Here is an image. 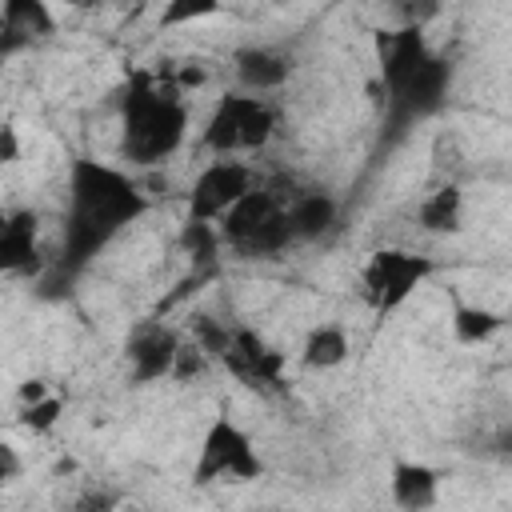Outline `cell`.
<instances>
[{"label": "cell", "instance_id": "obj_1", "mask_svg": "<svg viewBox=\"0 0 512 512\" xmlns=\"http://www.w3.org/2000/svg\"><path fill=\"white\" fill-rule=\"evenodd\" d=\"M144 212H148V196L128 172L100 160H72L56 276L68 284Z\"/></svg>", "mask_w": 512, "mask_h": 512}, {"label": "cell", "instance_id": "obj_2", "mask_svg": "<svg viewBox=\"0 0 512 512\" xmlns=\"http://www.w3.org/2000/svg\"><path fill=\"white\" fill-rule=\"evenodd\" d=\"M376 52H380V80L388 92V128L404 132L408 124L428 120L444 108L452 68L444 56L428 48L420 24H404L400 32H380Z\"/></svg>", "mask_w": 512, "mask_h": 512}, {"label": "cell", "instance_id": "obj_3", "mask_svg": "<svg viewBox=\"0 0 512 512\" xmlns=\"http://www.w3.org/2000/svg\"><path fill=\"white\" fill-rule=\"evenodd\" d=\"M120 152L132 164H160L184 144L188 112L168 76L156 72H132L124 100H120Z\"/></svg>", "mask_w": 512, "mask_h": 512}, {"label": "cell", "instance_id": "obj_4", "mask_svg": "<svg viewBox=\"0 0 512 512\" xmlns=\"http://www.w3.org/2000/svg\"><path fill=\"white\" fill-rule=\"evenodd\" d=\"M220 240L240 256H276L292 244L288 228V192L272 188H248L224 216H220Z\"/></svg>", "mask_w": 512, "mask_h": 512}, {"label": "cell", "instance_id": "obj_5", "mask_svg": "<svg viewBox=\"0 0 512 512\" xmlns=\"http://www.w3.org/2000/svg\"><path fill=\"white\" fill-rule=\"evenodd\" d=\"M276 132V112L252 92H232V96H220L212 116H208V128H204V144L212 152H252V148H264Z\"/></svg>", "mask_w": 512, "mask_h": 512}, {"label": "cell", "instance_id": "obj_6", "mask_svg": "<svg viewBox=\"0 0 512 512\" xmlns=\"http://www.w3.org/2000/svg\"><path fill=\"white\" fill-rule=\"evenodd\" d=\"M264 472L248 432L240 424H232L228 416H216L200 440V456H196V468H192V480L196 484H216V480H228V484H244V480H256Z\"/></svg>", "mask_w": 512, "mask_h": 512}, {"label": "cell", "instance_id": "obj_7", "mask_svg": "<svg viewBox=\"0 0 512 512\" xmlns=\"http://www.w3.org/2000/svg\"><path fill=\"white\" fill-rule=\"evenodd\" d=\"M436 272V264L428 256H416V252H400V248H380L368 256L364 272H360V284H364V300L376 316H388L396 312L412 288L420 280H428Z\"/></svg>", "mask_w": 512, "mask_h": 512}, {"label": "cell", "instance_id": "obj_8", "mask_svg": "<svg viewBox=\"0 0 512 512\" xmlns=\"http://www.w3.org/2000/svg\"><path fill=\"white\" fill-rule=\"evenodd\" d=\"M248 188H252V172H248L244 164H236V160H216V164H208V168L196 176V184H192V192H188V216H192V220H220Z\"/></svg>", "mask_w": 512, "mask_h": 512}, {"label": "cell", "instance_id": "obj_9", "mask_svg": "<svg viewBox=\"0 0 512 512\" xmlns=\"http://www.w3.org/2000/svg\"><path fill=\"white\" fill-rule=\"evenodd\" d=\"M180 336L160 324V320H140L128 340H124V360H128V380L132 384H152L160 376L172 372V356H176Z\"/></svg>", "mask_w": 512, "mask_h": 512}, {"label": "cell", "instance_id": "obj_10", "mask_svg": "<svg viewBox=\"0 0 512 512\" xmlns=\"http://www.w3.org/2000/svg\"><path fill=\"white\" fill-rule=\"evenodd\" d=\"M220 364L244 380L248 388H280V372H284V356L272 352L252 328H232L228 348L220 352Z\"/></svg>", "mask_w": 512, "mask_h": 512}, {"label": "cell", "instance_id": "obj_11", "mask_svg": "<svg viewBox=\"0 0 512 512\" xmlns=\"http://www.w3.org/2000/svg\"><path fill=\"white\" fill-rule=\"evenodd\" d=\"M56 32L48 0H4L0 4V60L32 48L36 40H48Z\"/></svg>", "mask_w": 512, "mask_h": 512}, {"label": "cell", "instance_id": "obj_12", "mask_svg": "<svg viewBox=\"0 0 512 512\" xmlns=\"http://www.w3.org/2000/svg\"><path fill=\"white\" fill-rule=\"evenodd\" d=\"M36 268H40L36 212H8V216H0V276L36 272Z\"/></svg>", "mask_w": 512, "mask_h": 512}, {"label": "cell", "instance_id": "obj_13", "mask_svg": "<svg viewBox=\"0 0 512 512\" xmlns=\"http://www.w3.org/2000/svg\"><path fill=\"white\" fill-rule=\"evenodd\" d=\"M392 500L408 512H420V508H432L440 500V472L424 460H392Z\"/></svg>", "mask_w": 512, "mask_h": 512}, {"label": "cell", "instance_id": "obj_14", "mask_svg": "<svg viewBox=\"0 0 512 512\" xmlns=\"http://www.w3.org/2000/svg\"><path fill=\"white\" fill-rule=\"evenodd\" d=\"M236 76L248 92H276L292 76V60L280 48H244L236 56Z\"/></svg>", "mask_w": 512, "mask_h": 512}, {"label": "cell", "instance_id": "obj_15", "mask_svg": "<svg viewBox=\"0 0 512 512\" xmlns=\"http://www.w3.org/2000/svg\"><path fill=\"white\" fill-rule=\"evenodd\" d=\"M336 224V200L328 192H288V228L292 240H316Z\"/></svg>", "mask_w": 512, "mask_h": 512}, {"label": "cell", "instance_id": "obj_16", "mask_svg": "<svg viewBox=\"0 0 512 512\" xmlns=\"http://www.w3.org/2000/svg\"><path fill=\"white\" fill-rule=\"evenodd\" d=\"M416 220L424 232H436V236H448V232H460L464 224V196L456 184H444L436 188L420 208H416Z\"/></svg>", "mask_w": 512, "mask_h": 512}, {"label": "cell", "instance_id": "obj_17", "mask_svg": "<svg viewBox=\"0 0 512 512\" xmlns=\"http://www.w3.org/2000/svg\"><path fill=\"white\" fill-rule=\"evenodd\" d=\"M300 360L308 368H336L348 360V332L340 324H316L308 336H304V348H300Z\"/></svg>", "mask_w": 512, "mask_h": 512}, {"label": "cell", "instance_id": "obj_18", "mask_svg": "<svg viewBox=\"0 0 512 512\" xmlns=\"http://www.w3.org/2000/svg\"><path fill=\"white\" fill-rule=\"evenodd\" d=\"M500 312L492 308H480V304H456L452 308V332L460 344H484L500 332Z\"/></svg>", "mask_w": 512, "mask_h": 512}, {"label": "cell", "instance_id": "obj_19", "mask_svg": "<svg viewBox=\"0 0 512 512\" xmlns=\"http://www.w3.org/2000/svg\"><path fill=\"white\" fill-rule=\"evenodd\" d=\"M180 244H184V252L192 256V264H196V268L208 276V272H212V264H216V252H220V232H216V220H192V216H188Z\"/></svg>", "mask_w": 512, "mask_h": 512}, {"label": "cell", "instance_id": "obj_20", "mask_svg": "<svg viewBox=\"0 0 512 512\" xmlns=\"http://www.w3.org/2000/svg\"><path fill=\"white\" fill-rule=\"evenodd\" d=\"M64 416V400L60 396H40V400H32V404H20V428H28L32 436H44V432H52L56 428V420Z\"/></svg>", "mask_w": 512, "mask_h": 512}, {"label": "cell", "instance_id": "obj_21", "mask_svg": "<svg viewBox=\"0 0 512 512\" xmlns=\"http://www.w3.org/2000/svg\"><path fill=\"white\" fill-rule=\"evenodd\" d=\"M220 12V0H164L160 12V28H180V24H196L204 16Z\"/></svg>", "mask_w": 512, "mask_h": 512}, {"label": "cell", "instance_id": "obj_22", "mask_svg": "<svg viewBox=\"0 0 512 512\" xmlns=\"http://www.w3.org/2000/svg\"><path fill=\"white\" fill-rule=\"evenodd\" d=\"M204 364H208V352L196 344V340H180L176 344V356H172V380H192V376H200L204 372Z\"/></svg>", "mask_w": 512, "mask_h": 512}, {"label": "cell", "instance_id": "obj_23", "mask_svg": "<svg viewBox=\"0 0 512 512\" xmlns=\"http://www.w3.org/2000/svg\"><path fill=\"white\" fill-rule=\"evenodd\" d=\"M172 84H176V92L184 96L188 88H200L204 80H208V72H204V64H196V60H184V64H176V72L168 76Z\"/></svg>", "mask_w": 512, "mask_h": 512}, {"label": "cell", "instance_id": "obj_24", "mask_svg": "<svg viewBox=\"0 0 512 512\" xmlns=\"http://www.w3.org/2000/svg\"><path fill=\"white\" fill-rule=\"evenodd\" d=\"M20 160V136H16V124L4 120L0 124V164H16Z\"/></svg>", "mask_w": 512, "mask_h": 512}, {"label": "cell", "instance_id": "obj_25", "mask_svg": "<svg viewBox=\"0 0 512 512\" xmlns=\"http://www.w3.org/2000/svg\"><path fill=\"white\" fill-rule=\"evenodd\" d=\"M20 452L8 444V440H0V484H12L16 476H20Z\"/></svg>", "mask_w": 512, "mask_h": 512}, {"label": "cell", "instance_id": "obj_26", "mask_svg": "<svg viewBox=\"0 0 512 512\" xmlns=\"http://www.w3.org/2000/svg\"><path fill=\"white\" fill-rule=\"evenodd\" d=\"M404 24H420L424 28V20L428 16H436V0H404Z\"/></svg>", "mask_w": 512, "mask_h": 512}, {"label": "cell", "instance_id": "obj_27", "mask_svg": "<svg viewBox=\"0 0 512 512\" xmlns=\"http://www.w3.org/2000/svg\"><path fill=\"white\" fill-rule=\"evenodd\" d=\"M52 388L44 384V380H24L20 384V404H32V400H40V396H48Z\"/></svg>", "mask_w": 512, "mask_h": 512}]
</instances>
